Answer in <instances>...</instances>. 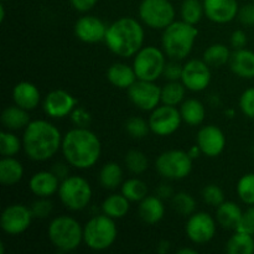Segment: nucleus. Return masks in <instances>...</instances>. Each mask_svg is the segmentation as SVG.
I'll return each mask as SVG.
<instances>
[{"mask_svg":"<svg viewBox=\"0 0 254 254\" xmlns=\"http://www.w3.org/2000/svg\"><path fill=\"white\" fill-rule=\"evenodd\" d=\"M62 155L74 169L87 170L98 163L102 154V143L98 135L89 128L74 127L62 138Z\"/></svg>","mask_w":254,"mask_h":254,"instance_id":"1","label":"nucleus"},{"mask_svg":"<svg viewBox=\"0 0 254 254\" xmlns=\"http://www.w3.org/2000/svg\"><path fill=\"white\" fill-rule=\"evenodd\" d=\"M62 134L51 122L31 121L22 134V150L32 161H47L61 150Z\"/></svg>","mask_w":254,"mask_h":254,"instance_id":"2","label":"nucleus"},{"mask_svg":"<svg viewBox=\"0 0 254 254\" xmlns=\"http://www.w3.org/2000/svg\"><path fill=\"white\" fill-rule=\"evenodd\" d=\"M145 32L138 20L124 16L108 25L106 34L107 47L123 59L133 57L143 47Z\"/></svg>","mask_w":254,"mask_h":254,"instance_id":"3","label":"nucleus"},{"mask_svg":"<svg viewBox=\"0 0 254 254\" xmlns=\"http://www.w3.org/2000/svg\"><path fill=\"white\" fill-rule=\"evenodd\" d=\"M198 36L196 25L181 21H174L163 30L161 46L166 56L181 61L191 54Z\"/></svg>","mask_w":254,"mask_h":254,"instance_id":"4","label":"nucleus"},{"mask_svg":"<svg viewBox=\"0 0 254 254\" xmlns=\"http://www.w3.org/2000/svg\"><path fill=\"white\" fill-rule=\"evenodd\" d=\"M47 236L60 252H72L83 242V227L71 216H57L50 222Z\"/></svg>","mask_w":254,"mask_h":254,"instance_id":"5","label":"nucleus"},{"mask_svg":"<svg viewBox=\"0 0 254 254\" xmlns=\"http://www.w3.org/2000/svg\"><path fill=\"white\" fill-rule=\"evenodd\" d=\"M118 237V227L114 218L96 215L83 227V243L92 251H106L114 245Z\"/></svg>","mask_w":254,"mask_h":254,"instance_id":"6","label":"nucleus"},{"mask_svg":"<svg viewBox=\"0 0 254 254\" xmlns=\"http://www.w3.org/2000/svg\"><path fill=\"white\" fill-rule=\"evenodd\" d=\"M57 193L62 205L71 211L84 210L93 197L91 184L78 175H69L62 180Z\"/></svg>","mask_w":254,"mask_h":254,"instance_id":"7","label":"nucleus"},{"mask_svg":"<svg viewBox=\"0 0 254 254\" xmlns=\"http://www.w3.org/2000/svg\"><path fill=\"white\" fill-rule=\"evenodd\" d=\"M192 161L189 151L171 149L161 153L155 160V169L166 180H183L192 171Z\"/></svg>","mask_w":254,"mask_h":254,"instance_id":"8","label":"nucleus"},{"mask_svg":"<svg viewBox=\"0 0 254 254\" xmlns=\"http://www.w3.org/2000/svg\"><path fill=\"white\" fill-rule=\"evenodd\" d=\"M166 54L156 46L141 47L134 56L133 68L138 79L155 82L163 76L166 64Z\"/></svg>","mask_w":254,"mask_h":254,"instance_id":"9","label":"nucleus"},{"mask_svg":"<svg viewBox=\"0 0 254 254\" xmlns=\"http://www.w3.org/2000/svg\"><path fill=\"white\" fill-rule=\"evenodd\" d=\"M139 17L150 29L164 30L175 21V7L170 0H141Z\"/></svg>","mask_w":254,"mask_h":254,"instance_id":"10","label":"nucleus"},{"mask_svg":"<svg viewBox=\"0 0 254 254\" xmlns=\"http://www.w3.org/2000/svg\"><path fill=\"white\" fill-rule=\"evenodd\" d=\"M34 215L31 208L22 203H11L2 210L0 227L6 235L19 236L31 226Z\"/></svg>","mask_w":254,"mask_h":254,"instance_id":"11","label":"nucleus"},{"mask_svg":"<svg viewBox=\"0 0 254 254\" xmlns=\"http://www.w3.org/2000/svg\"><path fill=\"white\" fill-rule=\"evenodd\" d=\"M148 122L151 133L158 136H169L179 130L183 123V118H181L180 109L163 104L151 111Z\"/></svg>","mask_w":254,"mask_h":254,"instance_id":"12","label":"nucleus"},{"mask_svg":"<svg viewBox=\"0 0 254 254\" xmlns=\"http://www.w3.org/2000/svg\"><path fill=\"white\" fill-rule=\"evenodd\" d=\"M131 103L144 112H151L161 103V87L153 81L136 79L128 88Z\"/></svg>","mask_w":254,"mask_h":254,"instance_id":"13","label":"nucleus"},{"mask_svg":"<svg viewBox=\"0 0 254 254\" xmlns=\"http://www.w3.org/2000/svg\"><path fill=\"white\" fill-rule=\"evenodd\" d=\"M217 231L216 220L207 212H195L189 217L185 232L189 240L195 245H206L213 240Z\"/></svg>","mask_w":254,"mask_h":254,"instance_id":"14","label":"nucleus"},{"mask_svg":"<svg viewBox=\"0 0 254 254\" xmlns=\"http://www.w3.org/2000/svg\"><path fill=\"white\" fill-rule=\"evenodd\" d=\"M211 67L203 60H189L183 66L181 79L186 89L191 92H202L211 83Z\"/></svg>","mask_w":254,"mask_h":254,"instance_id":"15","label":"nucleus"},{"mask_svg":"<svg viewBox=\"0 0 254 254\" xmlns=\"http://www.w3.org/2000/svg\"><path fill=\"white\" fill-rule=\"evenodd\" d=\"M77 99L64 89L49 92L44 99V112L50 118H66L77 107Z\"/></svg>","mask_w":254,"mask_h":254,"instance_id":"16","label":"nucleus"},{"mask_svg":"<svg viewBox=\"0 0 254 254\" xmlns=\"http://www.w3.org/2000/svg\"><path fill=\"white\" fill-rule=\"evenodd\" d=\"M226 135L218 127L210 124L198 130L196 136V144L200 148L201 154L208 158H217L226 148Z\"/></svg>","mask_w":254,"mask_h":254,"instance_id":"17","label":"nucleus"},{"mask_svg":"<svg viewBox=\"0 0 254 254\" xmlns=\"http://www.w3.org/2000/svg\"><path fill=\"white\" fill-rule=\"evenodd\" d=\"M108 25L94 15L81 16L74 24V35L77 39L86 44H97L104 41Z\"/></svg>","mask_w":254,"mask_h":254,"instance_id":"18","label":"nucleus"},{"mask_svg":"<svg viewBox=\"0 0 254 254\" xmlns=\"http://www.w3.org/2000/svg\"><path fill=\"white\" fill-rule=\"evenodd\" d=\"M205 16L216 24H227L238 15L237 0H203Z\"/></svg>","mask_w":254,"mask_h":254,"instance_id":"19","label":"nucleus"},{"mask_svg":"<svg viewBox=\"0 0 254 254\" xmlns=\"http://www.w3.org/2000/svg\"><path fill=\"white\" fill-rule=\"evenodd\" d=\"M61 180L51 170L37 171L29 181V189L36 197L50 198L59 192Z\"/></svg>","mask_w":254,"mask_h":254,"instance_id":"20","label":"nucleus"},{"mask_svg":"<svg viewBox=\"0 0 254 254\" xmlns=\"http://www.w3.org/2000/svg\"><path fill=\"white\" fill-rule=\"evenodd\" d=\"M12 99L16 106L26 111H34L41 102V93L34 83L29 81H21L14 86Z\"/></svg>","mask_w":254,"mask_h":254,"instance_id":"21","label":"nucleus"},{"mask_svg":"<svg viewBox=\"0 0 254 254\" xmlns=\"http://www.w3.org/2000/svg\"><path fill=\"white\" fill-rule=\"evenodd\" d=\"M139 217L146 225H156L165 216V205L159 196L148 195L139 202Z\"/></svg>","mask_w":254,"mask_h":254,"instance_id":"22","label":"nucleus"},{"mask_svg":"<svg viewBox=\"0 0 254 254\" xmlns=\"http://www.w3.org/2000/svg\"><path fill=\"white\" fill-rule=\"evenodd\" d=\"M230 67L241 78H254V51L247 49L235 50L231 55Z\"/></svg>","mask_w":254,"mask_h":254,"instance_id":"23","label":"nucleus"},{"mask_svg":"<svg viewBox=\"0 0 254 254\" xmlns=\"http://www.w3.org/2000/svg\"><path fill=\"white\" fill-rule=\"evenodd\" d=\"M107 79L112 86L121 89H128L138 79L133 66L116 62L107 69Z\"/></svg>","mask_w":254,"mask_h":254,"instance_id":"24","label":"nucleus"},{"mask_svg":"<svg viewBox=\"0 0 254 254\" xmlns=\"http://www.w3.org/2000/svg\"><path fill=\"white\" fill-rule=\"evenodd\" d=\"M24 166L15 156H2L0 160V183L4 186H14L24 178Z\"/></svg>","mask_w":254,"mask_h":254,"instance_id":"25","label":"nucleus"},{"mask_svg":"<svg viewBox=\"0 0 254 254\" xmlns=\"http://www.w3.org/2000/svg\"><path fill=\"white\" fill-rule=\"evenodd\" d=\"M30 122L31 119H30L29 111L16 106V104L6 107L1 113V123L6 130L12 131L25 129Z\"/></svg>","mask_w":254,"mask_h":254,"instance_id":"26","label":"nucleus"},{"mask_svg":"<svg viewBox=\"0 0 254 254\" xmlns=\"http://www.w3.org/2000/svg\"><path fill=\"white\" fill-rule=\"evenodd\" d=\"M243 211L233 201H225L221 203L216 211V221L218 225L226 230H236Z\"/></svg>","mask_w":254,"mask_h":254,"instance_id":"27","label":"nucleus"},{"mask_svg":"<svg viewBox=\"0 0 254 254\" xmlns=\"http://www.w3.org/2000/svg\"><path fill=\"white\" fill-rule=\"evenodd\" d=\"M102 212L114 220H121L128 215L130 210V201L123 193H113L104 198L102 202Z\"/></svg>","mask_w":254,"mask_h":254,"instance_id":"28","label":"nucleus"},{"mask_svg":"<svg viewBox=\"0 0 254 254\" xmlns=\"http://www.w3.org/2000/svg\"><path fill=\"white\" fill-rule=\"evenodd\" d=\"M98 181L106 190H116L123 184V169L116 161L106 163L99 170Z\"/></svg>","mask_w":254,"mask_h":254,"instance_id":"29","label":"nucleus"},{"mask_svg":"<svg viewBox=\"0 0 254 254\" xmlns=\"http://www.w3.org/2000/svg\"><path fill=\"white\" fill-rule=\"evenodd\" d=\"M180 113L183 122L191 127H196L205 121L206 109L202 102L196 98H189L180 104Z\"/></svg>","mask_w":254,"mask_h":254,"instance_id":"30","label":"nucleus"},{"mask_svg":"<svg viewBox=\"0 0 254 254\" xmlns=\"http://www.w3.org/2000/svg\"><path fill=\"white\" fill-rule=\"evenodd\" d=\"M226 252L230 254H253L254 238L253 235L237 232L231 236L226 243Z\"/></svg>","mask_w":254,"mask_h":254,"instance_id":"31","label":"nucleus"},{"mask_svg":"<svg viewBox=\"0 0 254 254\" xmlns=\"http://www.w3.org/2000/svg\"><path fill=\"white\" fill-rule=\"evenodd\" d=\"M231 51L228 46L223 44H213L203 52V61L210 67H222L231 60Z\"/></svg>","mask_w":254,"mask_h":254,"instance_id":"32","label":"nucleus"},{"mask_svg":"<svg viewBox=\"0 0 254 254\" xmlns=\"http://www.w3.org/2000/svg\"><path fill=\"white\" fill-rule=\"evenodd\" d=\"M186 87L181 81H169L161 87V103L178 107L184 102Z\"/></svg>","mask_w":254,"mask_h":254,"instance_id":"33","label":"nucleus"},{"mask_svg":"<svg viewBox=\"0 0 254 254\" xmlns=\"http://www.w3.org/2000/svg\"><path fill=\"white\" fill-rule=\"evenodd\" d=\"M121 191L130 202H140L148 196V185L138 178H131L124 181L121 186Z\"/></svg>","mask_w":254,"mask_h":254,"instance_id":"34","label":"nucleus"},{"mask_svg":"<svg viewBox=\"0 0 254 254\" xmlns=\"http://www.w3.org/2000/svg\"><path fill=\"white\" fill-rule=\"evenodd\" d=\"M181 20L191 25H197L205 15L203 2L200 0H184L180 7Z\"/></svg>","mask_w":254,"mask_h":254,"instance_id":"35","label":"nucleus"},{"mask_svg":"<svg viewBox=\"0 0 254 254\" xmlns=\"http://www.w3.org/2000/svg\"><path fill=\"white\" fill-rule=\"evenodd\" d=\"M171 206L176 213L185 217H190L192 213L196 212V200L185 191H180L178 193H174L171 197Z\"/></svg>","mask_w":254,"mask_h":254,"instance_id":"36","label":"nucleus"},{"mask_svg":"<svg viewBox=\"0 0 254 254\" xmlns=\"http://www.w3.org/2000/svg\"><path fill=\"white\" fill-rule=\"evenodd\" d=\"M124 164H126V168L131 174H135V175H140V174L145 173L149 168V160L146 155L143 151L136 150V149L129 150L126 154Z\"/></svg>","mask_w":254,"mask_h":254,"instance_id":"37","label":"nucleus"},{"mask_svg":"<svg viewBox=\"0 0 254 254\" xmlns=\"http://www.w3.org/2000/svg\"><path fill=\"white\" fill-rule=\"evenodd\" d=\"M22 149V139L15 135L11 130H2L0 133V154L2 156H15Z\"/></svg>","mask_w":254,"mask_h":254,"instance_id":"38","label":"nucleus"},{"mask_svg":"<svg viewBox=\"0 0 254 254\" xmlns=\"http://www.w3.org/2000/svg\"><path fill=\"white\" fill-rule=\"evenodd\" d=\"M237 195L243 203L254 206V174H246L237 183Z\"/></svg>","mask_w":254,"mask_h":254,"instance_id":"39","label":"nucleus"},{"mask_svg":"<svg viewBox=\"0 0 254 254\" xmlns=\"http://www.w3.org/2000/svg\"><path fill=\"white\" fill-rule=\"evenodd\" d=\"M126 131L134 139L145 138L150 130L149 122L143 119L141 117H131L126 122Z\"/></svg>","mask_w":254,"mask_h":254,"instance_id":"40","label":"nucleus"},{"mask_svg":"<svg viewBox=\"0 0 254 254\" xmlns=\"http://www.w3.org/2000/svg\"><path fill=\"white\" fill-rule=\"evenodd\" d=\"M202 200L205 203L210 206L218 207L222 202H225V192L222 189L216 184H210L206 185L202 190Z\"/></svg>","mask_w":254,"mask_h":254,"instance_id":"41","label":"nucleus"},{"mask_svg":"<svg viewBox=\"0 0 254 254\" xmlns=\"http://www.w3.org/2000/svg\"><path fill=\"white\" fill-rule=\"evenodd\" d=\"M30 208H31V212L32 215H34V218L44 220V218H47L50 215H51L52 210H54V205H52V202L49 200V198L37 197V200L32 202V205L30 206Z\"/></svg>","mask_w":254,"mask_h":254,"instance_id":"42","label":"nucleus"},{"mask_svg":"<svg viewBox=\"0 0 254 254\" xmlns=\"http://www.w3.org/2000/svg\"><path fill=\"white\" fill-rule=\"evenodd\" d=\"M235 231L248 233V235H254V206H250L242 213V217H241Z\"/></svg>","mask_w":254,"mask_h":254,"instance_id":"43","label":"nucleus"},{"mask_svg":"<svg viewBox=\"0 0 254 254\" xmlns=\"http://www.w3.org/2000/svg\"><path fill=\"white\" fill-rule=\"evenodd\" d=\"M240 108L246 117L254 119V87L246 89L241 94Z\"/></svg>","mask_w":254,"mask_h":254,"instance_id":"44","label":"nucleus"},{"mask_svg":"<svg viewBox=\"0 0 254 254\" xmlns=\"http://www.w3.org/2000/svg\"><path fill=\"white\" fill-rule=\"evenodd\" d=\"M69 118H71V122L74 124V127H78V128H88L92 122L91 113L83 107H76Z\"/></svg>","mask_w":254,"mask_h":254,"instance_id":"45","label":"nucleus"},{"mask_svg":"<svg viewBox=\"0 0 254 254\" xmlns=\"http://www.w3.org/2000/svg\"><path fill=\"white\" fill-rule=\"evenodd\" d=\"M181 74H183V66L176 62V60L171 62H166L165 68H164L163 77L166 81H180Z\"/></svg>","mask_w":254,"mask_h":254,"instance_id":"46","label":"nucleus"},{"mask_svg":"<svg viewBox=\"0 0 254 254\" xmlns=\"http://www.w3.org/2000/svg\"><path fill=\"white\" fill-rule=\"evenodd\" d=\"M237 17L241 24L245 26H254V1L241 6L238 10Z\"/></svg>","mask_w":254,"mask_h":254,"instance_id":"47","label":"nucleus"},{"mask_svg":"<svg viewBox=\"0 0 254 254\" xmlns=\"http://www.w3.org/2000/svg\"><path fill=\"white\" fill-rule=\"evenodd\" d=\"M231 46L235 50L245 49L246 45H247V35H246L245 31L242 30H236V31L232 32L231 35Z\"/></svg>","mask_w":254,"mask_h":254,"instance_id":"48","label":"nucleus"},{"mask_svg":"<svg viewBox=\"0 0 254 254\" xmlns=\"http://www.w3.org/2000/svg\"><path fill=\"white\" fill-rule=\"evenodd\" d=\"M72 7L78 12H88L97 5L98 0H69Z\"/></svg>","mask_w":254,"mask_h":254,"instance_id":"49","label":"nucleus"},{"mask_svg":"<svg viewBox=\"0 0 254 254\" xmlns=\"http://www.w3.org/2000/svg\"><path fill=\"white\" fill-rule=\"evenodd\" d=\"M69 166L71 165L67 161L66 163H56L51 168V171L62 181L69 176Z\"/></svg>","mask_w":254,"mask_h":254,"instance_id":"50","label":"nucleus"},{"mask_svg":"<svg viewBox=\"0 0 254 254\" xmlns=\"http://www.w3.org/2000/svg\"><path fill=\"white\" fill-rule=\"evenodd\" d=\"M156 196L161 198V200H166V198H171L174 196V190L169 184H161L156 189Z\"/></svg>","mask_w":254,"mask_h":254,"instance_id":"51","label":"nucleus"},{"mask_svg":"<svg viewBox=\"0 0 254 254\" xmlns=\"http://www.w3.org/2000/svg\"><path fill=\"white\" fill-rule=\"evenodd\" d=\"M156 251H158L160 254L168 253L169 251H170V242L165 240L160 241V242L158 243V248H156Z\"/></svg>","mask_w":254,"mask_h":254,"instance_id":"52","label":"nucleus"},{"mask_svg":"<svg viewBox=\"0 0 254 254\" xmlns=\"http://www.w3.org/2000/svg\"><path fill=\"white\" fill-rule=\"evenodd\" d=\"M189 154H190V156L192 159H196L198 155H200L201 150H200V148H198L197 144H196V145H193V146H191V148L189 149Z\"/></svg>","mask_w":254,"mask_h":254,"instance_id":"53","label":"nucleus"},{"mask_svg":"<svg viewBox=\"0 0 254 254\" xmlns=\"http://www.w3.org/2000/svg\"><path fill=\"white\" fill-rule=\"evenodd\" d=\"M178 254H197V251L190 247H184L178 250Z\"/></svg>","mask_w":254,"mask_h":254,"instance_id":"54","label":"nucleus"},{"mask_svg":"<svg viewBox=\"0 0 254 254\" xmlns=\"http://www.w3.org/2000/svg\"><path fill=\"white\" fill-rule=\"evenodd\" d=\"M5 20V5H0V22H4Z\"/></svg>","mask_w":254,"mask_h":254,"instance_id":"55","label":"nucleus"},{"mask_svg":"<svg viewBox=\"0 0 254 254\" xmlns=\"http://www.w3.org/2000/svg\"><path fill=\"white\" fill-rule=\"evenodd\" d=\"M5 253V247H4V243H0V254H4Z\"/></svg>","mask_w":254,"mask_h":254,"instance_id":"56","label":"nucleus"},{"mask_svg":"<svg viewBox=\"0 0 254 254\" xmlns=\"http://www.w3.org/2000/svg\"><path fill=\"white\" fill-rule=\"evenodd\" d=\"M1 1H7V0H1Z\"/></svg>","mask_w":254,"mask_h":254,"instance_id":"57","label":"nucleus"},{"mask_svg":"<svg viewBox=\"0 0 254 254\" xmlns=\"http://www.w3.org/2000/svg\"><path fill=\"white\" fill-rule=\"evenodd\" d=\"M253 1H254V0H253Z\"/></svg>","mask_w":254,"mask_h":254,"instance_id":"58","label":"nucleus"}]
</instances>
